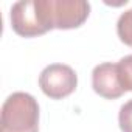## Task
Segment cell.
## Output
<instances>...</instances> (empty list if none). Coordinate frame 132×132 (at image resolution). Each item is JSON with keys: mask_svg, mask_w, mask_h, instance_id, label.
Segmentation results:
<instances>
[{"mask_svg": "<svg viewBox=\"0 0 132 132\" xmlns=\"http://www.w3.org/2000/svg\"><path fill=\"white\" fill-rule=\"evenodd\" d=\"M0 132H39V104L27 92L11 93L0 110Z\"/></svg>", "mask_w": 132, "mask_h": 132, "instance_id": "6da1fadb", "label": "cell"}, {"mask_svg": "<svg viewBox=\"0 0 132 132\" xmlns=\"http://www.w3.org/2000/svg\"><path fill=\"white\" fill-rule=\"evenodd\" d=\"M36 5L48 31L78 28L90 13V3L86 0H36Z\"/></svg>", "mask_w": 132, "mask_h": 132, "instance_id": "7a4b0ae2", "label": "cell"}, {"mask_svg": "<svg viewBox=\"0 0 132 132\" xmlns=\"http://www.w3.org/2000/svg\"><path fill=\"white\" fill-rule=\"evenodd\" d=\"M40 90L51 100H62L75 92L78 86L76 72L67 64H50L40 72Z\"/></svg>", "mask_w": 132, "mask_h": 132, "instance_id": "3957f363", "label": "cell"}, {"mask_svg": "<svg viewBox=\"0 0 132 132\" xmlns=\"http://www.w3.org/2000/svg\"><path fill=\"white\" fill-rule=\"evenodd\" d=\"M11 25L23 37H34L48 31L42 22L36 0H19L11 6Z\"/></svg>", "mask_w": 132, "mask_h": 132, "instance_id": "277c9868", "label": "cell"}, {"mask_svg": "<svg viewBox=\"0 0 132 132\" xmlns=\"http://www.w3.org/2000/svg\"><path fill=\"white\" fill-rule=\"evenodd\" d=\"M92 87L100 96L106 100L120 98L124 93V90L118 79L117 64L112 62L98 64L92 72Z\"/></svg>", "mask_w": 132, "mask_h": 132, "instance_id": "5b68a950", "label": "cell"}, {"mask_svg": "<svg viewBox=\"0 0 132 132\" xmlns=\"http://www.w3.org/2000/svg\"><path fill=\"white\" fill-rule=\"evenodd\" d=\"M117 70L123 90L132 92V54H127L117 62Z\"/></svg>", "mask_w": 132, "mask_h": 132, "instance_id": "8992f818", "label": "cell"}, {"mask_svg": "<svg viewBox=\"0 0 132 132\" xmlns=\"http://www.w3.org/2000/svg\"><path fill=\"white\" fill-rule=\"evenodd\" d=\"M117 33L123 44L132 47V10L124 11L117 22Z\"/></svg>", "mask_w": 132, "mask_h": 132, "instance_id": "52a82bcc", "label": "cell"}, {"mask_svg": "<svg viewBox=\"0 0 132 132\" xmlns=\"http://www.w3.org/2000/svg\"><path fill=\"white\" fill-rule=\"evenodd\" d=\"M118 123L121 132H132V100L121 106L118 113Z\"/></svg>", "mask_w": 132, "mask_h": 132, "instance_id": "ba28073f", "label": "cell"}]
</instances>
